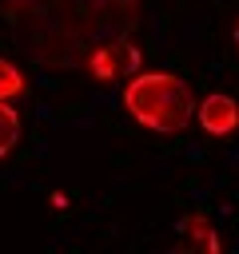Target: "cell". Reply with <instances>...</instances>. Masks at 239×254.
<instances>
[{"label":"cell","instance_id":"52a82bcc","mask_svg":"<svg viewBox=\"0 0 239 254\" xmlns=\"http://www.w3.org/2000/svg\"><path fill=\"white\" fill-rule=\"evenodd\" d=\"M16 95H24V71L0 56V99H16Z\"/></svg>","mask_w":239,"mask_h":254},{"label":"cell","instance_id":"6da1fadb","mask_svg":"<svg viewBox=\"0 0 239 254\" xmlns=\"http://www.w3.org/2000/svg\"><path fill=\"white\" fill-rule=\"evenodd\" d=\"M8 20L40 67H80L84 56L139 20V0H12Z\"/></svg>","mask_w":239,"mask_h":254},{"label":"cell","instance_id":"277c9868","mask_svg":"<svg viewBox=\"0 0 239 254\" xmlns=\"http://www.w3.org/2000/svg\"><path fill=\"white\" fill-rule=\"evenodd\" d=\"M195 119L207 135L223 139V135H235L239 131V103L227 95V91H207L199 103H195Z\"/></svg>","mask_w":239,"mask_h":254},{"label":"cell","instance_id":"8992f818","mask_svg":"<svg viewBox=\"0 0 239 254\" xmlns=\"http://www.w3.org/2000/svg\"><path fill=\"white\" fill-rule=\"evenodd\" d=\"M16 143H20V111L12 107V99H0V159L12 155Z\"/></svg>","mask_w":239,"mask_h":254},{"label":"cell","instance_id":"ba28073f","mask_svg":"<svg viewBox=\"0 0 239 254\" xmlns=\"http://www.w3.org/2000/svg\"><path fill=\"white\" fill-rule=\"evenodd\" d=\"M231 36H235V48H239V20H235V32H231Z\"/></svg>","mask_w":239,"mask_h":254},{"label":"cell","instance_id":"5b68a950","mask_svg":"<svg viewBox=\"0 0 239 254\" xmlns=\"http://www.w3.org/2000/svg\"><path fill=\"white\" fill-rule=\"evenodd\" d=\"M179 238H183V246H191V250L219 254V234H215V226L207 222V214H187V218L179 222Z\"/></svg>","mask_w":239,"mask_h":254},{"label":"cell","instance_id":"3957f363","mask_svg":"<svg viewBox=\"0 0 239 254\" xmlns=\"http://www.w3.org/2000/svg\"><path fill=\"white\" fill-rule=\"evenodd\" d=\"M84 67H88V75H92L96 83H108V79L139 67V48H135L127 36L104 40V44H96V48L84 56Z\"/></svg>","mask_w":239,"mask_h":254},{"label":"cell","instance_id":"7a4b0ae2","mask_svg":"<svg viewBox=\"0 0 239 254\" xmlns=\"http://www.w3.org/2000/svg\"><path fill=\"white\" fill-rule=\"evenodd\" d=\"M123 111L155 135H179L183 127H191L195 115V99L183 75L175 71H139L127 79L123 87Z\"/></svg>","mask_w":239,"mask_h":254}]
</instances>
